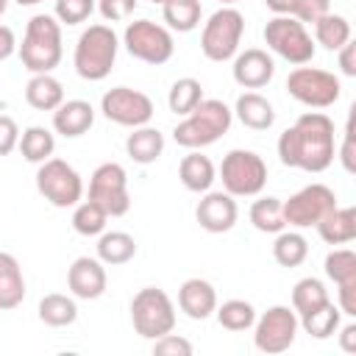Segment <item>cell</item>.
I'll return each instance as SVG.
<instances>
[{
	"instance_id": "47",
	"label": "cell",
	"mask_w": 356,
	"mask_h": 356,
	"mask_svg": "<svg viewBox=\"0 0 356 356\" xmlns=\"http://www.w3.org/2000/svg\"><path fill=\"white\" fill-rule=\"evenodd\" d=\"M337 53H339V70H342V75L356 78V44L353 42H345Z\"/></svg>"
},
{
	"instance_id": "50",
	"label": "cell",
	"mask_w": 356,
	"mask_h": 356,
	"mask_svg": "<svg viewBox=\"0 0 356 356\" xmlns=\"http://www.w3.org/2000/svg\"><path fill=\"white\" fill-rule=\"evenodd\" d=\"M17 6H39V3H44V0H14Z\"/></svg>"
},
{
	"instance_id": "36",
	"label": "cell",
	"mask_w": 356,
	"mask_h": 356,
	"mask_svg": "<svg viewBox=\"0 0 356 356\" xmlns=\"http://www.w3.org/2000/svg\"><path fill=\"white\" fill-rule=\"evenodd\" d=\"M217 314V323L225 328V331H248L253 328L256 323V309L250 300H242V298H231L225 300L222 306L214 309Z\"/></svg>"
},
{
	"instance_id": "38",
	"label": "cell",
	"mask_w": 356,
	"mask_h": 356,
	"mask_svg": "<svg viewBox=\"0 0 356 356\" xmlns=\"http://www.w3.org/2000/svg\"><path fill=\"white\" fill-rule=\"evenodd\" d=\"M200 100H203V86L195 78H178L167 92V106L178 117H186Z\"/></svg>"
},
{
	"instance_id": "27",
	"label": "cell",
	"mask_w": 356,
	"mask_h": 356,
	"mask_svg": "<svg viewBox=\"0 0 356 356\" xmlns=\"http://www.w3.org/2000/svg\"><path fill=\"white\" fill-rule=\"evenodd\" d=\"M136 256V239L125 231H103L97 236V259L108 267L128 264Z\"/></svg>"
},
{
	"instance_id": "5",
	"label": "cell",
	"mask_w": 356,
	"mask_h": 356,
	"mask_svg": "<svg viewBox=\"0 0 356 356\" xmlns=\"http://www.w3.org/2000/svg\"><path fill=\"white\" fill-rule=\"evenodd\" d=\"M242 33H245L242 11L234 6H222L206 19V25L200 31V50L209 61H217V64L231 61L239 53Z\"/></svg>"
},
{
	"instance_id": "48",
	"label": "cell",
	"mask_w": 356,
	"mask_h": 356,
	"mask_svg": "<svg viewBox=\"0 0 356 356\" xmlns=\"http://www.w3.org/2000/svg\"><path fill=\"white\" fill-rule=\"evenodd\" d=\"M14 53H17V36H14V31L8 25L0 22V61L11 58Z\"/></svg>"
},
{
	"instance_id": "9",
	"label": "cell",
	"mask_w": 356,
	"mask_h": 356,
	"mask_svg": "<svg viewBox=\"0 0 356 356\" xmlns=\"http://www.w3.org/2000/svg\"><path fill=\"white\" fill-rule=\"evenodd\" d=\"M122 44L136 61H145V64H153V67L167 64L175 53V42H172L170 28H164L153 19L128 22L125 33H122Z\"/></svg>"
},
{
	"instance_id": "2",
	"label": "cell",
	"mask_w": 356,
	"mask_h": 356,
	"mask_svg": "<svg viewBox=\"0 0 356 356\" xmlns=\"http://www.w3.org/2000/svg\"><path fill=\"white\" fill-rule=\"evenodd\" d=\"M234 122V111L217 100V97H203L175 128H172V139L175 145L186 147V150H200L214 145L220 136L228 134Z\"/></svg>"
},
{
	"instance_id": "52",
	"label": "cell",
	"mask_w": 356,
	"mask_h": 356,
	"mask_svg": "<svg viewBox=\"0 0 356 356\" xmlns=\"http://www.w3.org/2000/svg\"><path fill=\"white\" fill-rule=\"evenodd\" d=\"M222 6H236V3H242V0H220Z\"/></svg>"
},
{
	"instance_id": "43",
	"label": "cell",
	"mask_w": 356,
	"mask_h": 356,
	"mask_svg": "<svg viewBox=\"0 0 356 356\" xmlns=\"http://www.w3.org/2000/svg\"><path fill=\"white\" fill-rule=\"evenodd\" d=\"M19 142V125L14 122V117L0 114V156H8Z\"/></svg>"
},
{
	"instance_id": "42",
	"label": "cell",
	"mask_w": 356,
	"mask_h": 356,
	"mask_svg": "<svg viewBox=\"0 0 356 356\" xmlns=\"http://www.w3.org/2000/svg\"><path fill=\"white\" fill-rule=\"evenodd\" d=\"M97 11L106 22H122L136 11V0H97Z\"/></svg>"
},
{
	"instance_id": "53",
	"label": "cell",
	"mask_w": 356,
	"mask_h": 356,
	"mask_svg": "<svg viewBox=\"0 0 356 356\" xmlns=\"http://www.w3.org/2000/svg\"><path fill=\"white\" fill-rule=\"evenodd\" d=\"M150 3H159V6H161V3H167V0H150Z\"/></svg>"
},
{
	"instance_id": "35",
	"label": "cell",
	"mask_w": 356,
	"mask_h": 356,
	"mask_svg": "<svg viewBox=\"0 0 356 356\" xmlns=\"http://www.w3.org/2000/svg\"><path fill=\"white\" fill-rule=\"evenodd\" d=\"M248 217H250L253 228H256V231H261V234H278V231H284V228H286L281 200H278V197H273V195L253 200V206H250V214H248Z\"/></svg>"
},
{
	"instance_id": "7",
	"label": "cell",
	"mask_w": 356,
	"mask_h": 356,
	"mask_svg": "<svg viewBox=\"0 0 356 356\" xmlns=\"http://www.w3.org/2000/svg\"><path fill=\"white\" fill-rule=\"evenodd\" d=\"M220 181L222 189L234 197H256L267 184V164L253 150H228L220 164Z\"/></svg>"
},
{
	"instance_id": "13",
	"label": "cell",
	"mask_w": 356,
	"mask_h": 356,
	"mask_svg": "<svg viewBox=\"0 0 356 356\" xmlns=\"http://www.w3.org/2000/svg\"><path fill=\"white\" fill-rule=\"evenodd\" d=\"M100 111L108 122L122 125V128H139L147 125L156 114L153 100L131 86H114L100 97Z\"/></svg>"
},
{
	"instance_id": "37",
	"label": "cell",
	"mask_w": 356,
	"mask_h": 356,
	"mask_svg": "<svg viewBox=\"0 0 356 356\" xmlns=\"http://www.w3.org/2000/svg\"><path fill=\"white\" fill-rule=\"evenodd\" d=\"M106 222H108V214L100 203L95 200H78L75 203V211H72V228L75 234L81 236H100L106 231Z\"/></svg>"
},
{
	"instance_id": "6",
	"label": "cell",
	"mask_w": 356,
	"mask_h": 356,
	"mask_svg": "<svg viewBox=\"0 0 356 356\" xmlns=\"http://www.w3.org/2000/svg\"><path fill=\"white\" fill-rule=\"evenodd\" d=\"M264 44L281 56L284 61L300 67V64H309L314 58V39L312 33L306 31V25L289 14H275L267 25H264Z\"/></svg>"
},
{
	"instance_id": "4",
	"label": "cell",
	"mask_w": 356,
	"mask_h": 356,
	"mask_svg": "<svg viewBox=\"0 0 356 356\" xmlns=\"http://www.w3.org/2000/svg\"><path fill=\"white\" fill-rule=\"evenodd\" d=\"M117 50H120V39L111 31V25H103V22L89 25L75 42V53H72L75 72L83 81L108 78V72L114 70V61H117Z\"/></svg>"
},
{
	"instance_id": "8",
	"label": "cell",
	"mask_w": 356,
	"mask_h": 356,
	"mask_svg": "<svg viewBox=\"0 0 356 356\" xmlns=\"http://www.w3.org/2000/svg\"><path fill=\"white\" fill-rule=\"evenodd\" d=\"M131 323L142 339H159L175 328V306L159 286H145L131 300Z\"/></svg>"
},
{
	"instance_id": "34",
	"label": "cell",
	"mask_w": 356,
	"mask_h": 356,
	"mask_svg": "<svg viewBox=\"0 0 356 356\" xmlns=\"http://www.w3.org/2000/svg\"><path fill=\"white\" fill-rule=\"evenodd\" d=\"M328 300H331V298H328L325 284H323L320 278H314V275H306V278H300V281L292 286V309H295L298 317H303V314H309V312L325 306Z\"/></svg>"
},
{
	"instance_id": "23",
	"label": "cell",
	"mask_w": 356,
	"mask_h": 356,
	"mask_svg": "<svg viewBox=\"0 0 356 356\" xmlns=\"http://www.w3.org/2000/svg\"><path fill=\"white\" fill-rule=\"evenodd\" d=\"M178 178H181V184H184L189 192L203 195V192H209L211 184L217 181V170H214V161H211L209 156H203L200 150H189V153L181 159V164H178Z\"/></svg>"
},
{
	"instance_id": "24",
	"label": "cell",
	"mask_w": 356,
	"mask_h": 356,
	"mask_svg": "<svg viewBox=\"0 0 356 356\" xmlns=\"http://www.w3.org/2000/svg\"><path fill=\"white\" fill-rule=\"evenodd\" d=\"M125 153L136 164H153L164 153V134L159 128H150V125L131 128V134L125 139Z\"/></svg>"
},
{
	"instance_id": "3",
	"label": "cell",
	"mask_w": 356,
	"mask_h": 356,
	"mask_svg": "<svg viewBox=\"0 0 356 356\" xmlns=\"http://www.w3.org/2000/svg\"><path fill=\"white\" fill-rule=\"evenodd\" d=\"M22 67L36 75V72H53L61 64L64 44H61V22L53 14H33L25 25L22 44L17 47Z\"/></svg>"
},
{
	"instance_id": "14",
	"label": "cell",
	"mask_w": 356,
	"mask_h": 356,
	"mask_svg": "<svg viewBox=\"0 0 356 356\" xmlns=\"http://www.w3.org/2000/svg\"><path fill=\"white\" fill-rule=\"evenodd\" d=\"M298 314L289 306H270L253 323V345L261 353H284L292 348L298 337Z\"/></svg>"
},
{
	"instance_id": "30",
	"label": "cell",
	"mask_w": 356,
	"mask_h": 356,
	"mask_svg": "<svg viewBox=\"0 0 356 356\" xmlns=\"http://www.w3.org/2000/svg\"><path fill=\"white\" fill-rule=\"evenodd\" d=\"M17 147H19V153H22L25 161L42 164V161H47V159L53 156V150H56V136H53V131H47L44 125H31V128H25V131L19 134Z\"/></svg>"
},
{
	"instance_id": "32",
	"label": "cell",
	"mask_w": 356,
	"mask_h": 356,
	"mask_svg": "<svg viewBox=\"0 0 356 356\" xmlns=\"http://www.w3.org/2000/svg\"><path fill=\"white\" fill-rule=\"evenodd\" d=\"M298 323H300V328H303L309 337H314V339H328V337H334L337 328L342 325V312H339V306H337L334 300H328L325 306H320V309H314V312L298 317Z\"/></svg>"
},
{
	"instance_id": "40",
	"label": "cell",
	"mask_w": 356,
	"mask_h": 356,
	"mask_svg": "<svg viewBox=\"0 0 356 356\" xmlns=\"http://www.w3.org/2000/svg\"><path fill=\"white\" fill-rule=\"evenodd\" d=\"M95 8H97V0H56L53 17L61 25H81L92 17Z\"/></svg>"
},
{
	"instance_id": "51",
	"label": "cell",
	"mask_w": 356,
	"mask_h": 356,
	"mask_svg": "<svg viewBox=\"0 0 356 356\" xmlns=\"http://www.w3.org/2000/svg\"><path fill=\"white\" fill-rule=\"evenodd\" d=\"M6 8H8V0H0V17L6 14Z\"/></svg>"
},
{
	"instance_id": "49",
	"label": "cell",
	"mask_w": 356,
	"mask_h": 356,
	"mask_svg": "<svg viewBox=\"0 0 356 356\" xmlns=\"http://www.w3.org/2000/svg\"><path fill=\"white\" fill-rule=\"evenodd\" d=\"M339 348L345 353H356V323H348V325H339Z\"/></svg>"
},
{
	"instance_id": "46",
	"label": "cell",
	"mask_w": 356,
	"mask_h": 356,
	"mask_svg": "<svg viewBox=\"0 0 356 356\" xmlns=\"http://www.w3.org/2000/svg\"><path fill=\"white\" fill-rule=\"evenodd\" d=\"M309 0H264V6L273 11V14H289V17H300V11H303V6H306Z\"/></svg>"
},
{
	"instance_id": "39",
	"label": "cell",
	"mask_w": 356,
	"mask_h": 356,
	"mask_svg": "<svg viewBox=\"0 0 356 356\" xmlns=\"http://www.w3.org/2000/svg\"><path fill=\"white\" fill-rule=\"evenodd\" d=\"M323 267H325L328 281H334L337 286L356 281V253L350 248H334L325 256V264Z\"/></svg>"
},
{
	"instance_id": "12",
	"label": "cell",
	"mask_w": 356,
	"mask_h": 356,
	"mask_svg": "<svg viewBox=\"0 0 356 356\" xmlns=\"http://www.w3.org/2000/svg\"><path fill=\"white\" fill-rule=\"evenodd\" d=\"M337 206V192L325 184H309L281 200L284 209V222L292 228H312L317 225L331 209Z\"/></svg>"
},
{
	"instance_id": "33",
	"label": "cell",
	"mask_w": 356,
	"mask_h": 356,
	"mask_svg": "<svg viewBox=\"0 0 356 356\" xmlns=\"http://www.w3.org/2000/svg\"><path fill=\"white\" fill-rule=\"evenodd\" d=\"M309 256V242L303 234L298 231H278L275 234V242H273V259L281 264V267H300Z\"/></svg>"
},
{
	"instance_id": "25",
	"label": "cell",
	"mask_w": 356,
	"mask_h": 356,
	"mask_svg": "<svg viewBox=\"0 0 356 356\" xmlns=\"http://www.w3.org/2000/svg\"><path fill=\"white\" fill-rule=\"evenodd\" d=\"M25 300V275L19 261L0 250V312H11Z\"/></svg>"
},
{
	"instance_id": "15",
	"label": "cell",
	"mask_w": 356,
	"mask_h": 356,
	"mask_svg": "<svg viewBox=\"0 0 356 356\" xmlns=\"http://www.w3.org/2000/svg\"><path fill=\"white\" fill-rule=\"evenodd\" d=\"M89 200L100 203L108 217H122L131 209L128 195V172L117 161L100 164L89 178Z\"/></svg>"
},
{
	"instance_id": "31",
	"label": "cell",
	"mask_w": 356,
	"mask_h": 356,
	"mask_svg": "<svg viewBox=\"0 0 356 356\" xmlns=\"http://www.w3.org/2000/svg\"><path fill=\"white\" fill-rule=\"evenodd\" d=\"M161 17L170 31L189 33L200 25L203 6H200V0H167V3H161Z\"/></svg>"
},
{
	"instance_id": "19",
	"label": "cell",
	"mask_w": 356,
	"mask_h": 356,
	"mask_svg": "<svg viewBox=\"0 0 356 356\" xmlns=\"http://www.w3.org/2000/svg\"><path fill=\"white\" fill-rule=\"evenodd\" d=\"M178 309L189 320H206L217 309V292L206 278H186L178 289Z\"/></svg>"
},
{
	"instance_id": "16",
	"label": "cell",
	"mask_w": 356,
	"mask_h": 356,
	"mask_svg": "<svg viewBox=\"0 0 356 356\" xmlns=\"http://www.w3.org/2000/svg\"><path fill=\"white\" fill-rule=\"evenodd\" d=\"M236 217H239L236 200L225 189L222 192H211V189L203 192V197L197 200V209H195V220L209 234H225V231H231L236 225Z\"/></svg>"
},
{
	"instance_id": "44",
	"label": "cell",
	"mask_w": 356,
	"mask_h": 356,
	"mask_svg": "<svg viewBox=\"0 0 356 356\" xmlns=\"http://www.w3.org/2000/svg\"><path fill=\"white\" fill-rule=\"evenodd\" d=\"M339 161L345 167V172H353L356 170V145H353V114L348 117V125H345V139H342V147H339Z\"/></svg>"
},
{
	"instance_id": "28",
	"label": "cell",
	"mask_w": 356,
	"mask_h": 356,
	"mask_svg": "<svg viewBox=\"0 0 356 356\" xmlns=\"http://www.w3.org/2000/svg\"><path fill=\"white\" fill-rule=\"evenodd\" d=\"M312 25H314V44H320V47H325V50H331V53H337L345 42H350V33H353L348 17L334 14V11L323 14V17L314 19Z\"/></svg>"
},
{
	"instance_id": "22",
	"label": "cell",
	"mask_w": 356,
	"mask_h": 356,
	"mask_svg": "<svg viewBox=\"0 0 356 356\" xmlns=\"http://www.w3.org/2000/svg\"><path fill=\"white\" fill-rule=\"evenodd\" d=\"M231 111H234L236 120H239L245 128H250V131H267V128H273V122H275V108H273V103H270L264 95H259V92H242V95L236 97V106H234Z\"/></svg>"
},
{
	"instance_id": "1",
	"label": "cell",
	"mask_w": 356,
	"mask_h": 356,
	"mask_svg": "<svg viewBox=\"0 0 356 356\" xmlns=\"http://www.w3.org/2000/svg\"><path fill=\"white\" fill-rule=\"evenodd\" d=\"M275 147L284 167L303 172H325L337 156L334 122L323 111H306L278 136Z\"/></svg>"
},
{
	"instance_id": "20",
	"label": "cell",
	"mask_w": 356,
	"mask_h": 356,
	"mask_svg": "<svg viewBox=\"0 0 356 356\" xmlns=\"http://www.w3.org/2000/svg\"><path fill=\"white\" fill-rule=\"evenodd\" d=\"M95 125V108L89 100H64L53 111V131L64 139H78Z\"/></svg>"
},
{
	"instance_id": "10",
	"label": "cell",
	"mask_w": 356,
	"mask_h": 356,
	"mask_svg": "<svg viewBox=\"0 0 356 356\" xmlns=\"http://www.w3.org/2000/svg\"><path fill=\"white\" fill-rule=\"evenodd\" d=\"M286 92H289V97H295L298 103H303L309 108H328L339 100L342 83L328 70L300 64L286 75Z\"/></svg>"
},
{
	"instance_id": "29",
	"label": "cell",
	"mask_w": 356,
	"mask_h": 356,
	"mask_svg": "<svg viewBox=\"0 0 356 356\" xmlns=\"http://www.w3.org/2000/svg\"><path fill=\"white\" fill-rule=\"evenodd\" d=\"M39 320L50 328H64V325H72L78 320V303L75 298L70 295H61V292H50L39 300Z\"/></svg>"
},
{
	"instance_id": "21",
	"label": "cell",
	"mask_w": 356,
	"mask_h": 356,
	"mask_svg": "<svg viewBox=\"0 0 356 356\" xmlns=\"http://www.w3.org/2000/svg\"><path fill=\"white\" fill-rule=\"evenodd\" d=\"M314 228L325 245H348L356 239V209L337 203Z\"/></svg>"
},
{
	"instance_id": "45",
	"label": "cell",
	"mask_w": 356,
	"mask_h": 356,
	"mask_svg": "<svg viewBox=\"0 0 356 356\" xmlns=\"http://www.w3.org/2000/svg\"><path fill=\"white\" fill-rule=\"evenodd\" d=\"M337 306L342 314L356 317V281L353 284H342L337 286Z\"/></svg>"
},
{
	"instance_id": "11",
	"label": "cell",
	"mask_w": 356,
	"mask_h": 356,
	"mask_svg": "<svg viewBox=\"0 0 356 356\" xmlns=\"http://www.w3.org/2000/svg\"><path fill=\"white\" fill-rule=\"evenodd\" d=\"M36 189L50 206L70 209L83 197V178L78 175V170L72 164L50 156L36 170Z\"/></svg>"
},
{
	"instance_id": "41",
	"label": "cell",
	"mask_w": 356,
	"mask_h": 356,
	"mask_svg": "<svg viewBox=\"0 0 356 356\" xmlns=\"http://www.w3.org/2000/svg\"><path fill=\"white\" fill-rule=\"evenodd\" d=\"M153 353H159V356H189L192 353V342L170 331V334L153 339Z\"/></svg>"
},
{
	"instance_id": "17",
	"label": "cell",
	"mask_w": 356,
	"mask_h": 356,
	"mask_svg": "<svg viewBox=\"0 0 356 356\" xmlns=\"http://www.w3.org/2000/svg\"><path fill=\"white\" fill-rule=\"evenodd\" d=\"M67 286H70L72 298L97 300L108 286L106 264L97 256H78L67 270Z\"/></svg>"
},
{
	"instance_id": "18",
	"label": "cell",
	"mask_w": 356,
	"mask_h": 356,
	"mask_svg": "<svg viewBox=\"0 0 356 356\" xmlns=\"http://www.w3.org/2000/svg\"><path fill=\"white\" fill-rule=\"evenodd\" d=\"M234 81L242 86V89H261L273 81L275 75V61L267 50L261 47H248L242 53L234 56Z\"/></svg>"
},
{
	"instance_id": "26",
	"label": "cell",
	"mask_w": 356,
	"mask_h": 356,
	"mask_svg": "<svg viewBox=\"0 0 356 356\" xmlns=\"http://www.w3.org/2000/svg\"><path fill=\"white\" fill-rule=\"evenodd\" d=\"M25 100L36 111H56L64 103V86L50 72H36L25 83Z\"/></svg>"
}]
</instances>
